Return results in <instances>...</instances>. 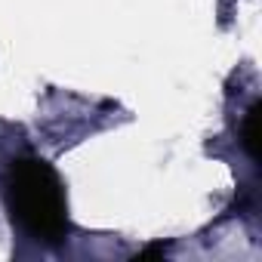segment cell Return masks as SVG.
<instances>
[{
  "label": "cell",
  "instance_id": "obj_1",
  "mask_svg": "<svg viewBox=\"0 0 262 262\" xmlns=\"http://www.w3.org/2000/svg\"><path fill=\"white\" fill-rule=\"evenodd\" d=\"M7 204L13 219L37 241L59 244L68 231L65 216V194L59 185L56 170L47 161L25 158L13 161L7 173Z\"/></svg>",
  "mask_w": 262,
  "mask_h": 262
},
{
  "label": "cell",
  "instance_id": "obj_2",
  "mask_svg": "<svg viewBox=\"0 0 262 262\" xmlns=\"http://www.w3.org/2000/svg\"><path fill=\"white\" fill-rule=\"evenodd\" d=\"M259 111H262V105L253 102L244 117V129H241V145L253 161H259Z\"/></svg>",
  "mask_w": 262,
  "mask_h": 262
},
{
  "label": "cell",
  "instance_id": "obj_3",
  "mask_svg": "<svg viewBox=\"0 0 262 262\" xmlns=\"http://www.w3.org/2000/svg\"><path fill=\"white\" fill-rule=\"evenodd\" d=\"M161 253H164V247H161V244H155V247H148V250H142V253H139L136 259H151V256H161Z\"/></svg>",
  "mask_w": 262,
  "mask_h": 262
}]
</instances>
